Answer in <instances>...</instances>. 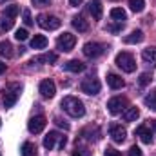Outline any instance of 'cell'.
Wrapping results in <instances>:
<instances>
[{"label": "cell", "mask_w": 156, "mask_h": 156, "mask_svg": "<svg viewBox=\"0 0 156 156\" xmlns=\"http://www.w3.org/2000/svg\"><path fill=\"white\" fill-rule=\"evenodd\" d=\"M62 109L73 118H82L85 115V107H83L82 100H78L76 96H66L62 100Z\"/></svg>", "instance_id": "obj_1"}, {"label": "cell", "mask_w": 156, "mask_h": 156, "mask_svg": "<svg viewBox=\"0 0 156 156\" xmlns=\"http://www.w3.org/2000/svg\"><path fill=\"white\" fill-rule=\"evenodd\" d=\"M67 144V138L56 131H51L45 138H44V147L47 151H53V149H64Z\"/></svg>", "instance_id": "obj_2"}, {"label": "cell", "mask_w": 156, "mask_h": 156, "mask_svg": "<svg viewBox=\"0 0 156 156\" xmlns=\"http://www.w3.org/2000/svg\"><path fill=\"white\" fill-rule=\"evenodd\" d=\"M20 91H22V85L20 83H9L4 91V107H13L16 104V100L20 98Z\"/></svg>", "instance_id": "obj_3"}, {"label": "cell", "mask_w": 156, "mask_h": 156, "mask_svg": "<svg viewBox=\"0 0 156 156\" xmlns=\"http://www.w3.org/2000/svg\"><path fill=\"white\" fill-rule=\"evenodd\" d=\"M116 66L123 71V73H133L136 69V60L131 53H118L116 55Z\"/></svg>", "instance_id": "obj_4"}, {"label": "cell", "mask_w": 156, "mask_h": 156, "mask_svg": "<svg viewBox=\"0 0 156 156\" xmlns=\"http://www.w3.org/2000/svg\"><path fill=\"white\" fill-rule=\"evenodd\" d=\"M37 22H38L40 27H44L47 31H55V29H58L62 26V20L58 16H51V15H38Z\"/></svg>", "instance_id": "obj_5"}, {"label": "cell", "mask_w": 156, "mask_h": 156, "mask_svg": "<svg viewBox=\"0 0 156 156\" xmlns=\"http://www.w3.org/2000/svg\"><path fill=\"white\" fill-rule=\"evenodd\" d=\"M75 44H76V37L71 35V33H64V35H60L58 40H56V47H58L60 51H66V53L73 51Z\"/></svg>", "instance_id": "obj_6"}, {"label": "cell", "mask_w": 156, "mask_h": 156, "mask_svg": "<svg viewBox=\"0 0 156 156\" xmlns=\"http://www.w3.org/2000/svg\"><path fill=\"white\" fill-rule=\"evenodd\" d=\"M82 51H83V55L87 58H98L100 55H104L105 47L102 44H98V42H87V44H83V49Z\"/></svg>", "instance_id": "obj_7"}, {"label": "cell", "mask_w": 156, "mask_h": 156, "mask_svg": "<svg viewBox=\"0 0 156 156\" xmlns=\"http://www.w3.org/2000/svg\"><path fill=\"white\" fill-rule=\"evenodd\" d=\"M107 109L111 115H118V113H123L127 109V98L123 96H115L107 102Z\"/></svg>", "instance_id": "obj_8"}, {"label": "cell", "mask_w": 156, "mask_h": 156, "mask_svg": "<svg viewBox=\"0 0 156 156\" xmlns=\"http://www.w3.org/2000/svg\"><path fill=\"white\" fill-rule=\"evenodd\" d=\"M100 82L96 80V78H85L82 83H80V89H82V93H85V94H98L100 93Z\"/></svg>", "instance_id": "obj_9"}, {"label": "cell", "mask_w": 156, "mask_h": 156, "mask_svg": "<svg viewBox=\"0 0 156 156\" xmlns=\"http://www.w3.org/2000/svg\"><path fill=\"white\" fill-rule=\"evenodd\" d=\"M109 136L113 138V142L123 144L125 138H127V131H125L120 123H111V127H109Z\"/></svg>", "instance_id": "obj_10"}, {"label": "cell", "mask_w": 156, "mask_h": 156, "mask_svg": "<svg viewBox=\"0 0 156 156\" xmlns=\"http://www.w3.org/2000/svg\"><path fill=\"white\" fill-rule=\"evenodd\" d=\"M45 123H47L45 116L38 115V116H33L31 120H29V123H27V129H29V133H33V134H38V133H42V131L45 129Z\"/></svg>", "instance_id": "obj_11"}, {"label": "cell", "mask_w": 156, "mask_h": 156, "mask_svg": "<svg viewBox=\"0 0 156 156\" xmlns=\"http://www.w3.org/2000/svg\"><path fill=\"white\" fill-rule=\"evenodd\" d=\"M82 136H83L87 142H98V140L102 138V131H100L98 125H89V127H85V129L82 131Z\"/></svg>", "instance_id": "obj_12"}, {"label": "cell", "mask_w": 156, "mask_h": 156, "mask_svg": "<svg viewBox=\"0 0 156 156\" xmlns=\"http://www.w3.org/2000/svg\"><path fill=\"white\" fill-rule=\"evenodd\" d=\"M38 89H40V94H42L44 98H53L55 93H56V85H55L53 80H42Z\"/></svg>", "instance_id": "obj_13"}, {"label": "cell", "mask_w": 156, "mask_h": 156, "mask_svg": "<svg viewBox=\"0 0 156 156\" xmlns=\"http://www.w3.org/2000/svg\"><path fill=\"white\" fill-rule=\"evenodd\" d=\"M102 2L100 0H89V13L93 15L94 20H100L102 18Z\"/></svg>", "instance_id": "obj_14"}, {"label": "cell", "mask_w": 156, "mask_h": 156, "mask_svg": "<svg viewBox=\"0 0 156 156\" xmlns=\"http://www.w3.org/2000/svg\"><path fill=\"white\" fill-rule=\"evenodd\" d=\"M64 69L71 71V73H82V71H85V64L80 62V60H69V62L64 64Z\"/></svg>", "instance_id": "obj_15"}, {"label": "cell", "mask_w": 156, "mask_h": 156, "mask_svg": "<svg viewBox=\"0 0 156 156\" xmlns=\"http://www.w3.org/2000/svg\"><path fill=\"white\" fill-rule=\"evenodd\" d=\"M56 60H58V55H56V53H45V55L35 56V58L31 60V64H42V62H45V64H53V62H56Z\"/></svg>", "instance_id": "obj_16"}, {"label": "cell", "mask_w": 156, "mask_h": 156, "mask_svg": "<svg viewBox=\"0 0 156 156\" xmlns=\"http://www.w3.org/2000/svg\"><path fill=\"white\" fill-rule=\"evenodd\" d=\"M136 136H140V140H142L144 144H151V142H153V134H151V131H149L147 125H140V127L136 129Z\"/></svg>", "instance_id": "obj_17"}, {"label": "cell", "mask_w": 156, "mask_h": 156, "mask_svg": "<svg viewBox=\"0 0 156 156\" xmlns=\"http://www.w3.org/2000/svg\"><path fill=\"white\" fill-rule=\"evenodd\" d=\"M71 24H73V27H75L76 31H80V33H87V31H89V22H87L83 16H75Z\"/></svg>", "instance_id": "obj_18"}, {"label": "cell", "mask_w": 156, "mask_h": 156, "mask_svg": "<svg viewBox=\"0 0 156 156\" xmlns=\"http://www.w3.org/2000/svg\"><path fill=\"white\" fill-rule=\"evenodd\" d=\"M107 83H109V87H111V89H122V87L125 85L123 78L118 76V75H115V73L107 75Z\"/></svg>", "instance_id": "obj_19"}, {"label": "cell", "mask_w": 156, "mask_h": 156, "mask_svg": "<svg viewBox=\"0 0 156 156\" xmlns=\"http://www.w3.org/2000/svg\"><path fill=\"white\" fill-rule=\"evenodd\" d=\"M142 58H144L147 64H151L153 67H156V47H147V49H144Z\"/></svg>", "instance_id": "obj_20"}, {"label": "cell", "mask_w": 156, "mask_h": 156, "mask_svg": "<svg viewBox=\"0 0 156 156\" xmlns=\"http://www.w3.org/2000/svg\"><path fill=\"white\" fill-rule=\"evenodd\" d=\"M145 38V35H144V31H140V29H136V31H133L131 35H127L125 38H123V42L125 44H140L142 40Z\"/></svg>", "instance_id": "obj_21"}, {"label": "cell", "mask_w": 156, "mask_h": 156, "mask_svg": "<svg viewBox=\"0 0 156 156\" xmlns=\"http://www.w3.org/2000/svg\"><path fill=\"white\" fill-rule=\"evenodd\" d=\"M138 116H140V111H138V107H127V109L122 113L123 122H134Z\"/></svg>", "instance_id": "obj_22"}, {"label": "cell", "mask_w": 156, "mask_h": 156, "mask_svg": "<svg viewBox=\"0 0 156 156\" xmlns=\"http://www.w3.org/2000/svg\"><path fill=\"white\" fill-rule=\"evenodd\" d=\"M111 18L116 20L120 24H123V20H127V13L122 9V7H113L111 9Z\"/></svg>", "instance_id": "obj_23"}, {"label": "cell", "mask_w": 156, "mask_h": 156, "mask_svg": "<svg viewBox=\"0 0 156 156\" xmlns=\"http://www.w3.org/2000/svg\"><path fill=\"white\" fill-rule=\"evenodd\" d=\"M45 45H47V38L44 35H35L31 38V47L33 49H44Z\"/></svg>", "instance_id": "obj_24"}, {"label": "cell", "mask_w": 156, "mask_h": 156, "mask_svg": "<svg viewBox=\"0 0 156 156\" xmlns=\"http://www.w3.org/2000/svg\"><path fill=\"white\" fill-rule=\"evenodd\" d=\"M35 151H37L35 144H31V142H24V145H22V149H20V154L22 156H35Z\"/></svg>", "instance_id": "obj_25"}, {"label": "cell", "mask_w": 156, "mask_h": 156, "mask_svg": "<svg viewBox=\"0 0 156 156\" xmlns=\"http://www.w3.org/2000/svg\"><path fill=\"white\" fill-rule=\"evenodd\" d=\"M129 7L134 13H142L145 9V0H129Z\"/></svg>", "instance_id": "obj_26"}, {"label": "cell", "mask_w": 156, "mask_h": 156, "mask_svg": "<svg viewBox=\"0 0 156 156\" xmlns=\"http://www.w3.org/2000/svg\"><path fill=\"white\" fill-rule=\"evenodd\" d=\"M144 102H145V105H147L149 109H154L156 111V91H151V93L144 98Z\"/></svg>", "instance_id": "obj_27"}, {"label": "cell", "mask_w": 156, "mask_h": 156, "mask_svg": "<svg viewBox=\"0 0 156 156\" xmlns=\"http://www.w3.org/2000/svg\"><path fill=\"white\" fill-rule=\"evenodd\" d=\"M20 13V7L18 5H7L5 9H4V16H7V18H13L15 20V16Z\"/></svg>", "instance_id": "obj_28"}, {"label": "cell", "mask_w": 156, "mask_h": 156, "mask_svg": "<svg viewBox=\"0 0 156 156\" xmlns=\"http://www.w3.org/2000/svg\"><path fill=\"white\" fill-rule=\"evenodd\" d=\"M11 49H13V47H11V44H9L7 40H5V42H0V55H2V56H7V58L13 56Z\"/></svg>", "instance_id": "obj_29"}, {"label": "cell", "mask_w": 156, "mask_h": 156, "mask_svg": "<svg viewBox=\"0 0 156 156\" xmlns=\"http://www.w3.org/2000/svg\"><path fill=\"white\" fill-rule=\"evenodd\" d=\"M13 24H15L13 18H7V16H2L0 18V29H4V31H9L13 27Z\"/></svg>", "instance_id": "obj_30"}, {"label": "cell", "mask_w": 156, "mask_h": 156, "mask_svg": "<svg viewBox=\"0 0 156 156\" xmlns=\"http://www.w3.org/2000/svg\"><path fill=\"white\" fill-rule=\"evenodd\" d=\"M15 38L18 40V42H24V40L29 38V33H27V29H16V33H15Z\"/></svg>", "instance_id": "obj_31"}, {"label": "cell", "mask_w": 156, "mask_h": 156, "mask_svg": "<svg viewBox=\"0 0 156 156\" xmlns=\"http://www.w3.org/2000/svg\"><path fill=\"white\" fill-rule=\"evenodd\" d=\"M151 80H153V76H151L149 73H142L140 78H138V82H140V85H142V87H145L147 83H151Z\"/></svg>", "instance_id": "obj_32"}, {"label": "cell", "mask_w": 156, "mask_h": 156, "mask_svg": "<svg viewBox=\"0 0 156 156\" xmlns=\"http://www.w3.org/2000/svg\"><path fill=\"white\" fill-rule=\"evenodd\" d=\"M71 156H91V151H87V149H83V147H76Z\"/></svg>", "instance_id": "obj_33"}, {"label": "cell", "mask_w": 156, "mask_h": 156, "mask_svg": "<svg viewBox=\"0 0 156 156\" xmlns=\"http://www.w3.org/2000/svg\"><path fill=\"white\" fill-rule=\"evenodd\" d=\"M22 15H24V24H26V26H31V24H33L31 11H29V9H24V11H22Z\"/></svg>", "instance_id": "obj_34"}, {"label": "cell", "mask_w": 156, "mask_h": 156, "mask_svg": "<svg viewBox=\"0 0 156 156\" xmlns=\"http://www.w3.org/2000/svg\"><path fill=\"white\" fill-rule=\"evenodd\" d=\"M129 156H142V149H140L138 145H133V147L129 149Z\"/></svg>", "instance_id": "obj_35"}, {"label": "cell", "mask_w": 156, "mask_h": 156, "mask_svg": "<svg viewBox=\"0 0 156 156\" xmlns=\"http://www.w3.org/2000/svg\"><path fill=\"white\" fill-rule=\"evenodd\" d=\"M31 2H33V5H37V7H45V5L51 4V0H31Z\"/></svg>", "instance_id": "obj_36"}, {"label": "cell", "mask_w": 156, "mask_h": 156, "mask_svg": "<svg viewBox=\"0 0 156 156\" xmlns=\"http://www.w3.org/2000/svg\"><path fill=\"white\" fill-rule=\"evenodd\" d=\"M55 123H56L58 127H62V129H66V131L69 129V123H67V122H64L62 118H55Z\"/></svg>", "instance_id": "obj_37"}, {"label": "cell", "mask_w": 156, "mask_h": 156, "mask_svg": "<svg viewBox=\"0 0 156 156\" xmlns=\"http://www.w3.org/2000/svg\"><path fill=\"white\" fill-rule=\"evenodd\" d=\"M105 156H122V154H120V151H116V149L107 147V149H105Z\"/></svg>", "instance_id": "obj_38"}, {"label": "cell", "mask_w": 156, "mask_h": 156, "mask_svg": "<svg viewBox=\"0 0 156 156\" xmlns=\"http://www.w3.org/2000/svg\"><path fill=\"white\" fill-rule=\"evenodd\" d=\"M122 27H123V24H118V26H107L105 29H107V31H111V33H118Z\"/></svg>", "instance_id": "obj_39"}, {"label": "cell", "mask_w": 156, "mask_h": 156, "mask_svg": "<svg viewBox=\"0 0 156 156\" xmlns=\"http://www.w3.org/2000/svg\"><path fill=\"white\" fill-rule=\"evenodd\" d=\"M82 2H83V0H69V4H71L73 7H78V5H80Z\"/></svg>", "instance_id": "obj_40"}, {"label": "cell", "mask_w": 156, "mask_h": 156, "mask_svg": "<svg viewBox=\"0 0 156 156\" xmlns=\"http://www.w3.org/2000/svg\"><path fill=\"white\" fill-rule=\"evenodd\" d=\"M2 73H5V64H4V62H0V75H2Z\"/></svg>", "instance_id": "obj_41"}, {"label": "cell", "mask_w": 156, "mask_h": 156, "mask_svg": "<svg viewBox=\"0 0 156 156\" xmlns=\"http://www.w3.org/2000/svg\"><path fill=\"white\" fill-rule=\"evenodd\" d=\"M153 127H154V131H156V120H153Z\"/></svg>", "instance_id": "obj_42"}, {"label": "cell", "mask_w": 156, "mask_h": 156, "mask_svg": "<svg viewBox=\"0 0 156 156\" xmlns=\"http://www.w3.org/2000/svg\"><path fill=\"white\" fill-rule=\"evenodd\" d=\"M4 2H5V0H0V4H4Z\"/></svg>", "instance_id": "obj_43"}, {"label": "cell", "mask_w": 156, "mask_h": 156, "mask_svg": "<svg viewBox=\"0 0 156 156\" xmlns=\"http://www.w3.org/2000/svg\"><path fill=\"white\" fill-rule=\"evenodd\" d=\"M0 125H2V122H0Z\"/></svg>", "instance_id": "obj_44"}, {"label": "cell", "mask_w": 156, "mask_h": 156, "mask_svg": "<svg viewBox=\"0 0 156 156\" xmlns=\"http://www.w3.org/2000/svg\"><path fill=\"white\" fill-rule=\"evenodd\" d=\"M0 156H2V153H0Z\"/></svg>", "instance_id": "obj_45"}]
</instances>
